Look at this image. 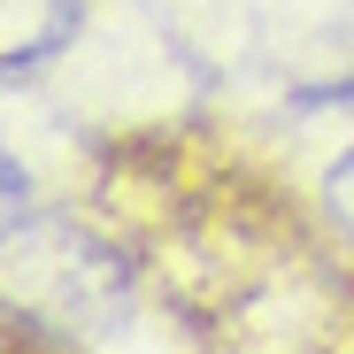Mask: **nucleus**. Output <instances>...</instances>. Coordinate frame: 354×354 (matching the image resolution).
Masks as SVG:
<instances>
[{
  "label": "nucleus",
  "instance_id": "obj_1",
  "mask_svg": "<svg viewBox=\"0 0 354 354\" xmlns=\"http://www.w3.org/2000/svg\"><path fill=\"white\" fill-rule=\"evenodd\" d=\"M70 16H77L70 0H0V70H24L39 54H54Z\"/></svg>",
  "mask_w": 354,
  "mask_h": 354
},
{
  "label": "nucleus",
  "instance_id": "obj_2",
  "mask_svg": "<svg viewBox=\"0 0 354 354\" xmlns=\"http://www.w3.org/2000/svg\"><path fill=\"white\" fill-rule=\"evenodd\" d=\"M331 185H339V208H346V216H354V154H346V162H339V169H331Z\"/></svg>",
  "mask_w": 354,
  "mask_h": 354
}]
</instances>
